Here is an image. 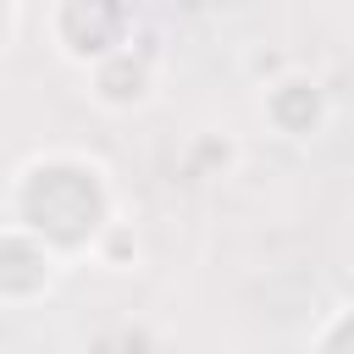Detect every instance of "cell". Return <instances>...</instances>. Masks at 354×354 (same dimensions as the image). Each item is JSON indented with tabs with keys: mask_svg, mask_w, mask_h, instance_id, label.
Listing matches in <instances>:
<instances>
[{
	"mask_svg": "<svg viewBox=\"0 0 354 354\" xmlns=\"http://www.w3.org/2000/svg\"><path fill=\"white\" fill-rule=\"evenodd\" d=\"M6 194H39L22 199V205H6L11 221L44 232L66 260H83L94 249V238L122 216V199H116V183H111V166L100 155H83V149H39L28 155Z\"/></svg>",
	"mask_w": 354,
	"mask_h": 354,
	"instance_id": "6da1fadb",
	"label": "cell"
},
{
	"mask_svg": "<svg viewBox=\"0 0 354 354\" xmlns=\"http://www.w3.org/2000/svg\"><path fill=\"white\" fill-rule=\"evenodd\" d=\"M44 33L66 66L88 72L94 61H105L138 39V6L133 0H50Z\"/></svg>",
	"mask_w": 354,
	"mask_h": 354,
	"instance_id": "7a4b0ae2",
	"label": "cell"
},
{
	"mask_svg": "<svg viewBox=\"0 0 354 354\" xmlns=\"http://www.w3.org/2000/svg\"><path fill=\"white\" fill-rule=\"evenodd\" d=\"M260 122L282 144H315L332 127V94H326V83L315 72L282 66L277 77L260 83Z\"/></svg>",
	"mask_w": 354,
	"mask_h": 354,
	"instance_id": "3957f363",
	"label": "cell"
},
{
	"mask_svg": "<svg viewBox=\"0 0 354 354\" xmlns=\"http://www.w3.org/2000/svg\"><path fill=\"white\" fill-rule=\"evenodd\" d=\"M66 266L72 260L44 232H33V227L6 216V227H0V304L6 310H28V304L50 299Z\"/></svg>",
	"mask_w": 354,
	"mask_h": 354,
	"instance_id": "277c9868",
	"label": "cell"
},
{
	"mask_svg": "<svg viewBox=\"0 0 354 354\" xmlns=\"http://www.w3.org/2000/svg\"><path fill=\"white\" fill-rule=\"evenodd\" d=\"M83 94L105 116H133L160 94V55L149 50V39H133L83 72Z\"/></svg>",
	"mask_w": 354,
	"mask_h": 354,
	"instance_id": "5b68a950",
	"label": "cell"
},
{
	"mask_svg": "<svg viewBox=\"0 0 354 354\" xmlns=\"http://www.w3.org/2000/svg\"><path fill=\"white\" fill-rule=\"evenodd\" d=\"M183 166L199 177V183H221L243 166V144L232 127H199L188 144H183Z\"/></svg>",
	"mask_w": 354,
	"mask_h": 354,
	"instance_id": "8992f818",
	"label": "cell"
},
{
	"mask_svg": "<svg viewBox=\"0 0 354 354\" xmlns=\"http://www.w3.org/2000/svg\"><path fill=\"white\" fill-rule=\"evenodd\" d=\"M88 260H94L100 271H111V277H133V271L144 266V232H138L127 216H116V221L94 238Z\"/></svg>",
	"mask_w": 354,
	"mask_h": 354,
	"instance_id": "52a82bcc",
	"label": "cell"
},
{
	"mask_svg": "<svg viewBox=\"0 0 354 354\" xmlns=\"http://www.w3.org/2000/svg\"><path fill=\"white\" fill-rule=\"evenodd\" d=\"M304 343L321 348V354H354V304H337V310H332Z\"/></svg>",
	"mask_w": 354,
	"mask_h": 354,
	"instance_id": "ba28073f",
	"label": "cell"
},
{
	"mask_svg": "<svg viewBox=\"0 0 354 354\" xmlns=\"http://www.w3.org/2000/svg\"><path fill=\"white\" fill-rule=\"evenodd\" d=\"M0 11H6L0 50H6V55H17V44H22V22H28V0H0Z\"/></svg>",
	"mask_w": 354,
	"mask_h": 354,
	"instance_id": "9c48e42d",
	"label": "cell"
},
{
	"mask_svg": "<svg viewBox=\"0 0 354 354\" xmlns=\"http://www.w3.org/2000/svg\"><path fill=\"white\" fill-rule=\"evenodd\" d=\"M243 66H249V77H254V88H260L266 77H277V72H282V66H293V61H282L277 50H249V55H243Z\"/></svg>",
	"mask_w": 354,
	"mask_h": 354,
	"instance_id": "30bf717a",
	"label": "cell"
}]
</instances>
